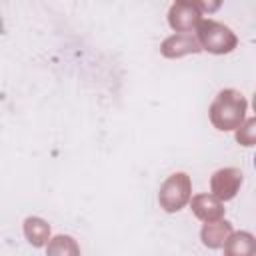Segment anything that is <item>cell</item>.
I'll return each instance as SVG.
<instances>
[{
    "label": "cell",
    "instance_id": "1",
    "mask_svg": "<svg viewBox=\"0 0 256 256\" xmlns=\"http://www.w3.org/2000/svg\"><path fill=\"white\" fill-rule=\"evenodd\" d=\"M246 110H248V102L242 96V92L234 88H224L212 100L208 108V116L216 130L236 132L246 122Z\"/></svg>",
    "mask_w": 256,
    "mask_h": 256
},
{
    "label": "cell",
    "instance_id": "2",
    "mask_svg": "<svg viewBox=\"0 0 256 256\" xmlns=\"http://www.w3.org/2000/svg\"><path fill=\"white\" fill-rule=\"evenodd\" d=\"M196 38L204 52L208 54H230L238 46V36L234 30L214 18H204L196 28Z\"/></svg>",
    "mask_w": 256,
    "mask_h": 256
},
{
    "label": "cell",
    "instance_id": "3",
    "mask_svg": "<svg viewBox=\"0 0 256 256\" xmlns=\"http://www.w3.org/2000/svg\"><path fill=\"white\" fill-rule=\"evenodd\" d=\"M190 200H192V180L186 172H174L160 184L158 204L164 212L176 214L184 206H188Z\"/></svg>",
    "mask_w": 256,
    "mask_h": 256
},
{
    "label": "cell",
    "instance_id": "4",
    "mask_svg": "<svg viewBox=\"0 0 256 256\" xmlns=\"http://www.w3.org/2000/svg\"><path fill=\"white\" fill-rule=\"evenodd\" d=\"M204 14L196 6V2L190 0H176L168 8V24L176 34L184 32H196L198 24L204 20Z\"/></svg>",
    "mask_w": 256,
    "mask_h": 256
},
{
    "label": "cell",
    "instance_id": "5",
    "mask_svg": "<svg viewBox=\"0 0 256 256\" xmlns=\"http://www.w3.org/2000/svg\"><path fill=\"white\" fill-rule=\"evenodd\" d=\"M242 182H244L242 170H238V168H234V166H226V168L216 170V172L210 176V192H212L218 200L228 202V200L236 198V194L240 192Z\"/></svg>",
    "mask_w": 256,
    "mask_h": 256
},
{
    "label": "cell",
    "instance_id": "6",
    "mask_svg": "<svg viewBox=\"0 0 256 256\" xmlns=\"http://www.w3.org/2000/svg\"><path fill=\"white\" fill-rule=\"evenodd\" d=\"M202 52V46L196 38V32H184V34H172L168 38L162 40L160 44V54L164 58L176 60V58H184L190 54H198Z\"/></svg>",
    "mask_w": 256,
    "mask_h": 256
},
{
    "label": "cell",
    "instance_id": "7",
    "mask_svg": "<svg viewBox=\"0 0 256 256\" xmlns=\"http://www.w3.org/2000/svg\"><path fill=\"white\" fill-rule=\"evenodd\" d=\"M190 210L192 214L200 220V222H216L224 218V202L218 200L212 192H202V194H194L190 200Z\"/></svg>",
    "mask_w": 256,
    "mask_h": 256
},
{
    "label": "cell",
    "instance_id": "8",
    "mask_svg": "<svg viewBox=\"0 0 256 256\" xmlns=\"http://www.w3.org/2000/svg\"><path fill=\"white\" fill-rule=\"evenodd\" d=\"M234 234V226L230 220L222 218L216 222H206L200 228V240L208 250H220L228 242V238Z\"/></svg>",
    "mask_w": 256,
    "mask_h": 256
},
{
    "label": "cell",
    "instance_id": "9",
    "mask_svg": "<svg viewBox=\"0 0 256 256\" xmlns=\"http://www.w3.org/2000/svg\"><path fill=\"white\" fill-rule=\"evenodd\" d=\"M22 230H24V238L28 240V244L32 248H46V244L52 238L50 224L44 218H40V216H28V218H24Z\"/></svg>",
    "mask_w": 256,
    "mask_h": 256
},
{
    "label": "cell",
    "instance_id": "10",
    "mask_svg": "<svg viewBox=\"0 0 256 256\" xmlns=\"http://www.w3.org/2000/svg\"><path fill=\"white\" fill-rule=\"evenodd\" d=\"M224 256H256V236L248 230L234 232L224 244Z\"/></svg>",
    "mask_w": 256,
    "mask_h": 256
},
{
    "label": "cell",
    "instance_id": "11",
    "mask_svg": "<svg viewBox=\"0 0 256 256\" xmlns=\"http://www.w3.org/2000/svg\"><path fill=\"white\" fill-rule=\"evenodd\" d=\"M46 256H82L78 242L70 234H56L46 244Z\"/></svg>",
    "mask_w": 256,
    "mask_h": 256
},
{
    "label": "cell",
    "instance_id": "12",
    "mask_svg": "<svg viewBox=\"0 0 256 256\" xmlns=\"http://www.w3.org/2000/svg\"><path fill=\"white\" fill-rule=\"evenodd\" d=\"M234 140L244 148L256 146V116L254 118H246V122L234 132Z\"/></svg>",
    "mask_w": 256,
    "mask_h": 256
},
{
    "label": "cell",
    "instance_id": "13",
    "mask_svg": "<svg viewBox=\"0 0 256 256\" xmlns=\"http://www.w3.org/2000/svg\"><path fill=\"white\" fill-rule=\"evenodd\" d=\"M252 108H254V112H256V92H254V96H252Z\"/></svg>",
    "mask_w": 256,
    "mask_h": 256
}]
</instances>
